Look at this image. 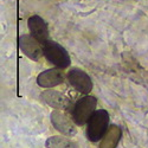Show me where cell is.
<instances>
[{"mask_svg": "<svg viewBox=\"0 0 148 148\" xmlns=\"http://www.w3.org/2000/svg\"><path fill=\"white\" fill-rule=\"evenodd\" d=\"M110 116L106 109H98L92 114L87 123V139L90 142H100L109 129Z\"/></svg>", "mask_w": 148, "mask_h": 148, "instance_id": "obj_1", "label": "cell"}, {"mask_svg": "<svg viewBox=\"0 0 148 148\" xmlns=\"http://www.w3.org/2000/svg\"><path fill=\"white\" fill-rule=\"evenodd\" d=\"M43 53L46 60L55 68L63 70L69 68L71 64V58L66 49L55 40L50 39L45 44H43Z\"/></svg>", "mask_w": 148, "mask_h": 148, "instance_id": "obj_2", "label": "cell"}, {"mask_svg": "<svg viewBox=\"0 0 148 148\" xmlns=\"http://www.w3.org/2000/svg\"><path fill=\"white\" fill-rule=\"evenodd\" d=\"M96 106H97V98L95 96L84 95L75 102L70 115L72 116V120L75 121L76 125L82 127L87 125L89 119L96 112Z\"/></svg>", "mask_w": 148, "mask_h": 148, "instance_id": "obj_3", "label": "cell"}, {"mask_svg": "<svg viewBox=\"0 0 148 148\" xmlns=\"http://www.w3.org/2000/svg\"><path fill=\"white\" fill-rule=\"evenodd\" d=\"M40 100L43 103H45L46 106H49L52 109H57V110H63L69 114H71L73 104L70 98L63 94L62 91L58 90H53L51 89H46L40 94Z\"/></svg>", "mask_w": 148, "mask_h": 148, "instance_id": "obj_4", "label": "cell"}, {"mask_svg": "<svg viewBox=\"0 0 148 148\" xmlns=\"http://www.w3.org/2000/svg\"><path fill=\"white\" fill-rule=\"evenodd\" d=\"M50 120L53 128L57 132H59L62 135L72 138L77 134V128H76L77 125L72 120V116L69 115V113L55 109L52 110V113L50 115Z\"/></svg>", "mask_w": 148, "mask_h": 148, "instance_id": "obj_5", "label": "cell"}, {"mask_svg": "<svg viewBox=\"0 0 148 148\" xmlns=\"http://www.w3.org/2000/svg\"><path fill=\"white\" fill-rule=\"evenodd\" d=\"M66 79L73 89L83 95H89L94 88L91 77L79 68H71L66 73Z\"/></svg>", "mask_w": 148, "mask_h": 148, "instance_id": "obj_6", "label": "cell"}, {"mask_svg": "<svg viewBox=\"0 0 148 148\" xmlns=\"http://www.w3.org/2000/svg\"><path fill=\"white\" fill-rule=\"evenodd\" d=\"M18 45L20 51L33 62H38L42 56H44L43 45L31 34H20L18 38Z\"/></svg>", "mask_w": 148, "mask_h": 148, "instance_id": "obj_7", "label": "cell"}, {"mask_svg": "<svg viewBox=\"0 0 148 148\" xmlns=\"http://www.w3.org/2000/svg\"><path fill=\"white\" fill-rule=\"evenodd\" d=\"M66 76L65 73L62 71V69L58 68H50L42 71L38 76H37V84L42 88L51 89L57 85L63 84Z\"/></svg>", "mask_w": 148, "mask_h": 148, "instance_id": "obj_8", "label": "cell"}, {"mask_svg": "<svg viewBox=\"0 0 148 148\" xmlns=\"http://www.w3.org/2000/svg\"><path fill=\"white\" fill-rule=\"evenodd\" d=\"M27 27L30 34L38 40L42 45L50 40V30H49L47 23L40 16H31L27 20Z\"/></svg>", "mask_w": 148, "mask_h": 148, "instance_id": "obj_9", "label": "cell"}, {"mask_svg": "<svg viewBox=\"0 0 148 148\" xmlns=\"http://www.w3.org/2000/svg\"><path fill=\"white\" fill-rule=\"evenodd\" d=\"M122 136V130L116 125H110L103 139L100 141L98 148H116Z\"/></svg>", "mask_w": 148, "mask_h": 148, "instance_id": "obj_10", "label": "cell"}, {"mask_svg": "<svg viewBox=\"0 0 148 148\" xmlns=\"http://www.w3.org/2000/svg\"><path fill=\"white\" fill-rule=\"evenodd\" d=\"M46 148H78V145L65 135H52L45 142Z\"/></svg>", "mask_w": 148, "mask_h": 148, "instance_id": "obj_11", "label": "cell"}]
</instances>
